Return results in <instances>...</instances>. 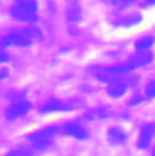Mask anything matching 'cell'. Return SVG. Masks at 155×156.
<instances>
[{
    "mask_svg": "<svg viewBox=\"0 0 155 156\" xmlns=\"http://www.w3.org/2000/svg\"><path fill=\"white\" fill-rule=\"evenodd\" d=\"M67 108H66V105L63 104V103H61L59 101H56V99H53V101H50V102H47L46 104H44V107L40 109V112L41 113H55V112H61V110H66Z\"/></svg>",
    "mask_w": 155,
    "mask_h": 156,
    "instance_id": "7c38bea8",
    "label": "cell"
},
{
    "mask_svg": "<svg viewBox=\"0 0 155 156\" xmlns=\"http://www.w3.org/2000/svg\"><path fill=\"white\" fill-rule=\"evenodd\" d=\"M153 59H154V55L150 51H137L135 55L130 57L128 63L133 68H137V67H144L152 63Z\"/></svg>",
    "mask_w": 155,
    "mask_h": 156,
    "instance_id": "3957f363",
    "label": "cell"
},
{
    "mask_svg": "<svg viewBox=\"0 0 155 156\" xmlns=\"http://www.w3.org/2000/svg\"><path fill=\"white\" fill-rule=\"evenodd\" d=\"M126 133L124 129L113 127L108 131V139L112 144H122L126 140Z\"/></svg>",
    "mask_w": 155,
    "mask_h": 156,
    "instance_id": "30bf717a",
    "label": "cell"
},
{
    "mask_svg": "<svg viewBox=\"0 0 155 156\" xmlns=\"http://www.w3.org/2000/svg\"><path fill=\"white\" fill-rule=\"evenodd\" d=\"M31 103L22 101V102H17L15 104H12L7 110H6V119L7 120H16L18 117L26 115L29 110H31Z\"/></svg>",
    "mask_w": 155,
    "mask_h": 156,
    "instance_id": "6da1fadb",
    "label": "cell"
},
{
    "mask_svg": "<svg viewBox=\"0 0 155 156\" xmlns=\"http://www.w3.org/2000/svg\"><path fill=\"white\" fill-rule=\"evenodd\" d=\"M11 16L16 20V21H20V22H24V23H35L38 22L39 17L38 13H32V12H28L16 5H13L11 7Z\"/></svg>",
    "mask_w": 155,
    "mask_h": 156,
    "instance_id": "7a4b0ae2",
    "label": "cell"
},
{
    "mask_svg": "<svg viewBox=\"0 0 155 156\" xmlns=\"http://www.w3.org/2000/svg\"><path fill=\"white\" fill-rule=\"evenodd\" d=\"M155 134V123H148L144 125L141 129L139 139H138V148L141 149H147L153 139Z\"/></svg>",
    "mask_w": 155,
    "mask_h": 156,
    "instance_id": "277c9868",
    "label": "cell"
},
{
    "mask_svg": "<svg viewBox=\"0 0 155 156\" xmlns=\"http://www.w3.org/2000/svg\"><path fill=\"white\" fill-rule=\"evenodd\" d=\"M15 5L32 13H38V1L37 0H15Z\"/></svg>",
    "mask_w": 155,
    "mask_h": 156,
    "instance_id": "4fadbf2b",
    "label": "cell"
},
{
    "mask_svg": "<svg viewBox=\"0 0 155 156\" xmlns=\"http://www.w3.org/2000/svg\"><path fill=\"white\" fill-rule=\"evenodd\" d=\"M146 94L148 98H155V81H150L146 87Z\"/></svg>",
    "mask_w": 155,
    "mask_h": 156,
    "instance_id": "ffe728a7",
    "label": "cell"
},
{
    "mask_svg": "<svg viewBox=\"0 0 155 156\" xmlns=\"http://www.w3.org/2000/svg\"><path fill=\"white\" fill-rule=\"evenodd\" d=\"M80 16H81L80 7L78 5H72L68 10V20L70 22H78L80 20Z\"/></svg>",
    "mask_w": 155,
    "mask_h": 156,
    "instance_id": "9a60e30c",
    "label": "cell"
},
{
    "mask_svg": "<svg viewBox=\"0 0 155 156\" xmlns=\"http://www.w3.org/2000/svg\"><path fill=\"white\" fill-rule=\"evenodd\" d=\"M29 39H38L41 37V32L39 30L38 28H32V27H29V28H26V29H23L22 30Z\"/></svg>",
    "mask_w": 155,
    "mask_h": 156,
    "instance_id": "e0dca14e",
    "label": "cell"
},
{
    "mask_svg": "<svg viewBox=\"0 0 155 156\" xmlns=\"http://www.w3.org/2000/svg\"><path fill=\"white\" fill-rule=\"evenodd\" d=\"M147 5H149V6H153V5H155V0H143Z\"/></svg>",
    "mask_w": 155,
    "mask_h": 156,
    "instance_id": "603a6c76",
    "label": "cell"
},
{
    "mask_svg": "<svg viewBox=\"0 0 155 156\" xmlns=\"http://www.w3.org/2000/svg\"><path fill=\"white\" fill-rule=\"evenodd\" d=\"M133 69L135 68L130 63H125V64H119V66L109 67L107 69V72L108 73H112V74H124V73H128V72H131Z\"/></svg>",
    "mask_w": 155,
    "mask_h": 156,
    "instance_id": "5bb4252c",
    "label": "cell"
},
{
    "mask_svg": "<svg viewBox=\"0 0 155 156\" xmlns=\"http://www.w3.org/2000/svg\"><path fill=\"white\" fill-rule=\"evenodd\" d=\"M58 131V127L57 126H50V127H46L44 129H40L38 132H34L32 133L28 138L33 142V140H37V139H50V137L55 136Z\"/></svg>",
    "mask_w": 155,
    "mask_h": 156,
    "instance_id": "9c48e42d",
    "label": "cell"
},
{
    "mask_svg": "<svg viewBox=\"0 0 155 156\" xmlns=\"http://www.w3.org/2000/svg\"><path fill=\"white\" fill-rule=\"evenodd\" d=\"M6 156H33V154L27 149H15L10 151Z\"/></svg>",
    "mask_w": 155,
    "mask_h": 156,
    "instance_id": "ac0fdd59",
    "label": "cell"
},
{
    "mask_svg": "<svg viewBox=\"0 0 155 156\" xmlns=\"http://www.w3.org/2000/svg\"><path fill=\"white\" fill-rule=\"evenodd\" d=\"M63 128H64V132L67 134H69V136H72L74 138H78V139H85L87 137L86 131L81 126H79L78 123H74V122L67 123Z\"/></svg>",
    "mask_w": 155,
    "mask_h": 156,
    "instance_id": "ba28073f",
    "label": "cell"
},
{
    "mask_svg": "<svg viewBox=\"0 0 155 156\" xmlns=\"http://www.w3.org/2000/svg\"><path fill=\"white\" fill-rule=\"evenodd\" d=\"M7 76V70L6 69H1L0 70V79H5Z\"/></svg>",
    "mask_w": 155,
    "mask_h": 156,
    "instance_id": "7402d4cb",
    "label": "cell"
},
{
    "mask_svg": "<svg viewBox=\"0 0 155 156\" xmlns=\"http://www.w3.org/2000/svg\"><path fill=\"white\" fill-rule=\"evenodd\" d=\"M154 155H155V150H154Z\"/></svg>",
    "mask_w": 155,
    "mask_h": 156,
    "instance_id": "cb8c5ba5",
    "label": "cell"
},
{
    "mask_svg": "<svg viewBox=\"0 0 155 156\" xmlns=\"http://www.w3.org/2000/svg\"><path fill=\"white\" fill-rule=\"evenodd\" d=\"M7 61H9V56L5 52H0V63L7 62Z\"/></svg>",
    "mask_w": 155,
    "mask_h": 156,
    "instance_id": "44dd1931",
    "label": "cell"
},
{
    "mask_svg": "<svg viewBox=\"0 0 155 156\" xmlns=\"http://www.w3.org/2000/svg\"><path fill=\"white\" fill-rule=\"evenodd\" d=\"M5 39L7 42V46L15 45V46H20V47H26L32 44V39H29L23 32H13V33L9 34Z\"/></svg>",
    "mask_w": 155,
    "mask_h": 156,
    "instance_id": "8992f818",
    "label": "cell"
},
{
    "mask_svg": "<svg viewBox=\"0 0 155 156\" xmlns=\"http://www.w3.org/2000/svg\"><path fill=\"white\" fill-rule=\"evenodd\" d=\"M136 0H112V4L116 7H127L132 5Z\"/></svg>",
    "mask_w": 155,
    "mask_h": 156,
    "instance_id": "d6986e66",
    "label": "cell"
},
{
    "mask_svg": "<svg viewBox=\"0 0 155 156\" xmlns=\"http://www.w3.org/2000/svg\"><path fill=\"white\" fill-rule=\"evenodd\" d=\"M155 44V38L153 35L142 37L135 42V47L137 51H149Z\"/></svg>",
    "mask_w": 155,
    "mask_h": 156,
    "instance_id": "8fae6325",
    "label": "cell"
},
{
    "mask_svg": "<svg viewBox=\"0 0 155 156\" xmlns=\"http://www.w3.org/2000/svg\"><path fill=\"white\" fill-rule=\"evenodd\" d=\"M51 144L50 139H37V140H33V148L37 149V150H44L46 148H49Z\"/></svg>",
    "mask_w": 155,
    "mask_h": 156,
    "instance_id": "2e32d148",
    "label": "cell"
},
{
    "mask_svg": "<svg viewBox=\"0 0 155 156\" xmlns=\"http://www.w3.org/2000/svg\"><path fill=\"white\" fill-rule=\"evenodd\" d=\"M127 86L128 85L126 81H124L121 79H116V80H113L109 82V85L107 87V92L113 98H120L126 93Z\"/></svg>",
    "mask_w": 155,
    "mask_h": 156,
    "instance_id": "5b68a950",
    "label": "cell"
},
{
    "mask_svg": "<svg viewBox=\"0 0 155 156\" xmlns=\"http://www.w3.org/2000/svg\"><path fill=\"white\" fill-rule=\"evenodd\" d=\"M142 21H143V16L141 13L133 12V13H128V15L121 17L119 20L117 24L124 28H131V27H135V26H138L139 23H142Z\"/></svg>",
    "mask_w": 155,
    "mask_h": 156,
    "instance_id": "52a82bcc",
    "label": "cell"
}]
</instances>
